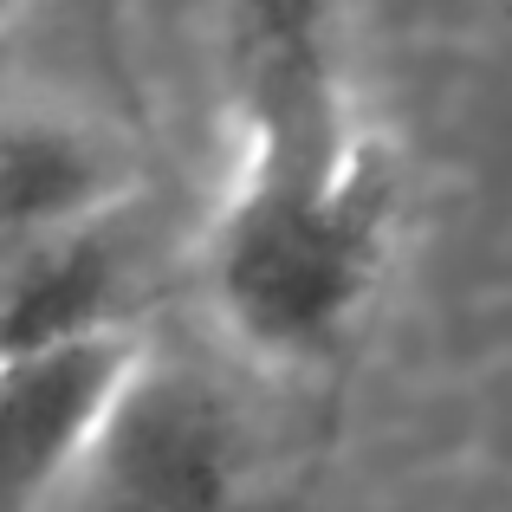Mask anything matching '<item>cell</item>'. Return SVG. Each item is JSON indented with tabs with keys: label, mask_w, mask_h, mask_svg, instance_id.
<instances>
[{
	"label": "cell",
	"mask_w": 512,
	"mask_h": 512,
	"mask_svg": "<svg viewBox=\"0 0 512 512\" xmlns=\"http://www.w3.org/2000/svg\"><path fill=\"white\" fill-rule=\"evenodd\" d=\"M26 7H33V0H0V26H7L13 13H26Z\"/></svg>",
	"instance_id": "cell-6"
},
{
	"label": "cell",
	"mask_w": 512,
	"mask_h": 512,
	"mask_svg": "<svg viewBox=\"0 0 512 512\" xmlns=\"http://www.w3.org/2000/svg\"><path fill=\"white\" fill-rule=\"evenodd\" d=\"M234 474V409L208 383L182 370H156L143 357L137 383L78 487L111 500V512H227Z\"/></svg>",
	"instance_id": "cell-3"
},
{
	"label": "cell",
	"mask_w": 512,
	"mask_h": 512,
	"mask_svg": "<svg viewBox=\"0 0 512 512\" xmlns=\"http://www.w3.org/2000/svg\"><path fill=\"white\" fill-rule=\"evenodd\" d=\"M117 305H124V247L111 221L7 253L0 260V363L124 331Z\"/></svg>",
	"instance_id": "cell-5"
},
{
	"label": "cell",
	"mask_w": 512,
	"mask_h": 512,
	"mask_svg": "<svg viewBox=\"0 0 512 512\" xmlns=\"http://www.w3.org/2000/svg\"><path fill=\"white\" fill-rule=\"evenodd\" d=\"M234 175L208 227V299L266 363L325 357L363 318L396 240L402 169L344 65L338 0H227Z\"/></svg>",
	"instance_id": "cell-1"
},
{
	"label": "cell",
	"mask_w": 512,
	"mask_h": 512,
	"mask_svg": "<svg viewBox=\"0 0 512 512\" xmlns=\"http://www.w3.org/2000/svg\"><path fill=\"white\" fill-rule=\"evenodd\" d=\"M137 370L130 331L0 363V512H46L85 480Z\"/></svg>",
	"instance_id": "cell-2"
},
{
	"label": "cell",
	"mask_w": 512,
	"mask_h": 512,
	"mask_svg": "<svg viewBox=\"0 0 512 512\" xmlns=\"http://www.w3.org/2000/svg\"><path fill=\"white\" fill-rule=\"evenodd\" d=\"M137 188V156L72 111H0V260L104 227Z\"/></svg>",
	"instance_id": "cell-4"
}]
</instances>
